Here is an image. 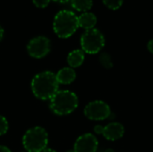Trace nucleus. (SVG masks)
I'll use <instances>...</instances> for the list:
<instances>
[{"instance_id": "nucleus-22", "label": "nucleus", "mask_w": 153, "mask_h": 152, "mask_svg": "<svg viewBox=\"0 0 153 152\" xmlns=\"http://www.w3.org/2000/svg\"><path fill=\"white\" fill-rule=\"evenodd\" d=\"M3 36H4V30H3L2 26L0 25V41L3 39Z\"/></svg>"}, {"instance_id": "nucleus-4", "label": "nucleus", "mask_w": 153, "mask_h": 152, "mask_svg": "<svg viewBox=\"0 0 153 152\" xmlns=\"http://www.w3.org/2000/svg\"><path fill=\"white\" fill-rule=\"evenodd\" d=\"M48 143V133L40 126L29 129L22 137L23 147L28 152H42L47 149Z\"/></svg>"}, {"instance_id": "nucleus-15", "label": "nucleus", "mask_w": 153, "mask_h": 152, "mask_svg": "<svg viewBox=\"0 0 153 152\" xmlns=\"http://www.w3.org/2000/svg\"><path fill=\"white\" fill-rule=\"evenodd\" d=\"M102 1L104 4L111 10L119 9L122 6L123 2H124V0H102Z\"/></svg>"}, {"instance_id": "nucleus-5", "label": "nucleus", "mask_w": 153, "mask_h": 152, "mask_svg": "<svg viewBox=\"0 0 153 152\" xmlns=\"http://www.w3.org/2000/svg\"><path fill=\"white\" fill-rule=\"evenodd\" d=\"M105 46L104 35L97 29L85 30L81 37L82 50L87 54H97Z\"/></svg>"}, {"instance_id": "nucleus-25", "label": "nucleus", "mask_w": 153, "mask_h": 152, "mask_svg": "<svg viewBox=\"0 0 153 152\" xmlns=\"http://www.w3.org/2000/svg\"><path fill=\"white\" fill-rule=\"evenodd\" d=\"M66 152H75L74 150H69V151H67Z\"/></svg>"}, {"instance_id": "nucleus-24", "label": "nucleus", "mask_w": 153, "mask_h": 152, "mask_svg": "<svg viewBox=\"0 0 153 152\" xmlns=\"http://www.w3.org/2000/svg\"><path fill=\"white\" fill-rule=\"evenodd\" d=\"M105 152H114V151H113L112 149H108V150H107Z\"/></svg>"}, {"instance_id": "nucleus-19", "label": "nucleus", "mask_w": 153, "mask_h": 152, "mask_svg": "<svg viewBox=\"0 0 153 152\" xmlns=\"http://www.w3.org/2000/svg\"><path fill=\"white\" fill-rule=\"evenodd\" d=\"M147 47H148V50H149L152 54H153V39H151V40L148 42Z\"/></svg>"}, {"instance_id": "nucleus-20", "label": "nucleus", "mask_w": 153, "mask_h": 152, "mask_svg": "<svg viewBox=\"0 0 153 152\" xmlns=\"http://www.w3.org/2000/svg\"><path fill=\"white\" fill-rule=\"evenodd\" d=\"M0 152H12L6 146L0 145Z\"/></svg>"}, {"instance_id": "nucleus-12", "label": "nucleus", "mask_w": 153, "mask_h": 152, "mask_svg": "<svg viewBox=\"0 0 153 152\" xmlns=\"http://www.w3.org/2000/svg\"><path fill=\"white\" fill-rule=\"evenodd\" d=\"M84 61V52L82 49H75L67 56V63L71 68H76L82 65Z\"/></svg>"}, {"instance_id": "nucleus-1", "label": "nucleus", "mask_w": 153, "mask_h": 152, "mask_svg": "<svg viewBox=\"0 0 153 152\" xmlns=\"http://www.w3.org/2000/svg\"><path fill=\"white\" fill-rule=\"evenodd\" d=\"M59 83L54 73L45 71L35 75L31 81V90L33 95L41 100L51 99L58 91Z\"/></svg>"}, {"instance_id": "nucleus-3", "label": "nucleus", "mask_w": 153, "mask_h": 152, "mask_svg": "<svg viewBox=\"0 0 153 152\" xmlns=\"http://www.w3.org/2000/svg\"><path fill=\"white\" fill-rule=\"evenodd\" d=\"M78 97L70 90H58L50 99L49 108L57 116H66L78 107Z\"/></svg>"}, {"instance_id": "nucleus-9", "label": "nucleus", "mask_w": 153, "mask_h": 152, "mask_svg": "<svg viewBox=\"0 0 153 152\" xmlns=\"http://www.w3.org/2000/svg\"><path fill=\"white\" fill-rule=\"evenodd\" d=\"M124 133L125 128L123 125L117 122H113L104 126L102 135L108 141H117L124 135Z\"/></svg>"}, {"instance_id": "nucleus-21", "label": "nucleus", "mask_w": 153, "mask_h": 152, "mask_svg": "<svg viewBox=\"0 0 153 152\" xmlns=\"http://www.w3.org/2000/svg\"><path fill=\"white\" fill-rule=\"evenodd\" d=\"M53 1L57 2V3H61V4H65V3H68L71 0H53Z\"/></svg>"}, {"instance_id": "nucleus-23", "label": "nucleus", "mask_w": 153, "mask_h": 152, "mask_svg": "<svg viewBox=\"0 0 153 152\" xmlns=\"http://www.w3.org/2000/svg\"><path fill=\"white\" fill-rule=\"evenodd\" d=\"M42 152H56L55 150H53V149H45L44 151Z\"/></svg>"}, {"instance_id": "nucleus-6", "label": "nucleus", "mask_w": 153, "mask_h": 152, "mask_svg": "<svg viewBox=\"0 0 153 152\" xmlns=\"http://www.w3.org/2000/svg\"><path fill=\"white\" fill-rule=\"evenodd\" d=\"M111 115L110 107L102 100L90 102L84 108V116L93 121H101L108 118Z\"/></svg>"}, {"instance_id": "nucleus-17", "label": "nucleus", "mask_w": 153, "mask_h": 152, "mask_svg": "<svg viewBox=\"0 0 153 152\" xmlns=\"http://www.w3.org/2000/svg\"><path fill=\"white\" fill-rule=\"evenodd\" d=\"M35 6L39 8H45L48 5L50 0H32Z\"/></svg>"}, {"instance_id": "nucleus-2", "label": "nucleus", "mask_w": 153, "mask_h": 152, "mask_svg": "<svg viewBox=\"0 0 153 152\" xmlns=\"http://www.w3.org/2000/svg\"><path fill=\"white\" fill-rule=\"evenodd\" d=\"M79 28L78 16L70 10L59 11L53 22V30L61 39L71 37Z\"/></svg>"}, {"instance_id": "nucleus-11", "label": "nucleus", "mask_w": 153, "mask_h": 152, "mask_svg": "<svg viewBox=\"0 0 153 152\" xmlns=\"http://www.w3.org/2000/svg\"><path fill=\"white\" fill-rule=\"evenodd\" d=\"M78 23L79 27L87 30L94 29L96 23H97V17L94 13L91 12H86L82 13L79 17H78Z\"/></svg>"}, {"instance_id": "nucleus-7", "label": "nucleus", "mask_w": 153, "mask_h": 152, "mask_svg": "<svg viewBox=\"0 0 153 152\" xmlns=\"http://www.w3.org/2000/svg\"><path fill=\"white\" fill-rule=\"evenodd\" d=\"M27 51L33 58H43L50 51V40L44 36L35 37L28 43Z\"/></svg>"}, {"instance_id": "nucleus-8", "label": "nucleus", "mask_w": 153, "mask_h": 152, "mask_svg": "<svg viewBox=\"0 0 153 152\" xmlns=\"http://www.w3.org/2000/svg\"><path fill=\"white\" fill-rule=\"evenodd\" d=\"M98 149V140L91 133L81 135L75 142L74 151L75 152H96Z\"/></svg>"}, {"instance_id": "nucleus-13", "label": "nucleus", "mask_w": 153, "mask_h": 152, "mask_svg": "<svg viewBox=\"0 0 153 152\" xmlns=\"http://www.w3.org/2000/svg\"><path fill=\"white\" fill-rule=\"evenodd\" d=\"M70 2L72 7L74 10L82 13H86L90 11L93 4L92 0H71Z\"/></svg>"}, {"instance_id": "nucleus-10", "label": "nucleus", "mask_w": 153, "mask_h": 152, "mask_svg": "<svg viewBox=\"0 0 153 152\" xmlns=\"http://www.w3.org/2000/svg\"><path fill=\"white\" fill-rule=\"evenodd\" d=\"M56 80L59 84H70L75 80L76 73L73 68L64 67L58 71V73L56 74Z\"/></svg>"}, {"instance_id": "nucleus-18", "label": "nucleus", "mask_w": 153, "mask_h": 152, "mask_svg": "<svg viewBox=\"0 0 153 152\" xmlns=\"http://www.w3.org/2000/svg\"><path fill=\"white\" fill-rule=\"evenodd\" d=\"M104 131V126L100 125H97L94 126V133L97 134H102Z\"/></svg>"}, {"instance_id": "nucleus-14", "label": "nucleus", "mask_w": 153, "mask_h": 152, "mask_svg": "<svg viewBox=\"0 0 153 152\" xmlns=\"http://www.w3.org/2000/svg\"><path fill=\"white\" fill-rule=\"evenodd\" d=\"M100 63L101 64V65L107 69L112 68L113 67V62H112V58L111 56L108 53H101L100 56Z\"/></svg>"}, {"instance_id": "nucleus-16", "label": "nucleus", "mask_w": 153, "mask_h": 152, "mask_svg": "<svg viewBox=\"0 0 153 152\" xmlns=\"http://www.w3.org/2000/svg\"><path fill=\"white\" fill-rule=\"evenodd\" d=\"M8 128H9V125H8L7 120L3 116H0V136L4 135L7 133Z\"/></svg>"}]
</instances>
